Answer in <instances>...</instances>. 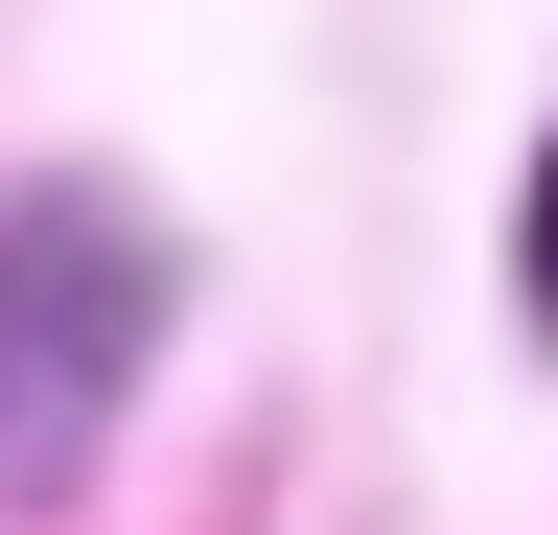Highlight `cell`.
<instances>
[{"instance_id": "cell-2", "label": "cell", "mask_w": 558, "mask_h": 535, "mask_svg": "<svg viewBox=\"0 0 558 535\" xmlns=\"http://www.w3.org/2000/svg\"><path fill=\"white\" fill-rule=\"evenodd\" d=\"M512 303H535V350H558V141H535V186H512Z\"/></svg>"}, {"instance_id": "cell-1", "label": "cell", "mask_w": 558, "mask_h": 535, "mask_svg": "<svg viewBox=\"0 0 558 535\" xmlns=\"http://www.w3.org/2000/svg\"><path fill=\"white\" fill-rule=\"evenodd\" d=\"M140 350H163V233H140L117 186H24V210H0V512L94 489Z\"/></svg>"}]
</instances>
